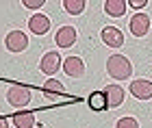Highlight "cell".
I'll return each mask as SVG.
<instances>
[{"label":"cell","mask_w":152,"mask_h":128,"mask_svg":"<svg viewBox=\"0 0 152 128\" xmlns=\"http://www.w3.org/2000/svg\"><path fill=\"white\" fill-rule=\"evenodd\" d=\"M104 93H107V100H109V109H115V106H120L122 102H124V89L120 85H109L107 89H104Z\"/></svg>","instance_id":"12"},{"label":"cell","mask_w":152,"mask_h":128,"mask_svg":"<svg viewBox=\"0 0 152 128\" xmlns=\"http://www.w3.org/2000/svg\"><path fill=\"white\" fill-rule=\"evenodd\" d=\"M102 41H104L109 48H122L124 46V33L115 26H104L102 28Z\"/></svg>","instance_id":"7"},{"label":"cell","mask_w":152,"mask_h":128,"mask_svg":"<svg viewBox=\"0 0 152 128\" xmlns=\"http://www.w3.org/2000/svg\"><path fill=\"white\" fill-rule=\"evenodd\" d=\"M28 28L35 33V35H46V33L50 31V20H48L44 13H35V15H31V20H28Z\"/></svg>","instance_id":"10"},{"label":"cell","mask_w":152,"mask_h":128,"mask_svg":"<svg viewBox=\"0 0 152 128\" xmlns=\"http://www.w3.org/2000/svg\"><path fill=\"white\" fill-rule=\"evenodd\" d=\"M4 46H7V50H11V52H22V50L28 48V37H26L22 31H11L4 39Z\"/></svg>","instance_id":"4"},{"label":"cell","mask_w":152,"mask_h":128,"mask_svg":"<svg viewBox=\"0 0 152 128\" xmlns=\"http://www.w3.org/2000/svg\"><path fill=\"white\" fill-rule=\"evenodd\" d=\"M13 124H15V128H33L35 126V115L33 113H18L13 117Z\"/></svg>","instance_id":"15"},{"label":"cell","mask_w":152,"mask_h":128,"mask_svg":"<svg viewBox=\"0 0 152 128\" xmlns=\"http://www.w3.org/2000/svg\"><path fill=\"white\" fill-rule=\"evenodd\" d=\"M130 93L137 100H150L152 98V83L148 78H137L130 83Z\"/></svg>","instance_id":"6"},{"label":"cell","mask_w":152,"mask_h":128,"mask_svg":"<svg viewBox=\"0 0 152 128\" xmlns=\"http://www.w3.org/2000/svg\"><path fill=\"white\" fill-rule=\"evenodd\" d=\"M63 72L70 78H80L83 74H85V63H83V59H78V57H67L63 61Z\"/></svg>","instance_id":"9"},{"label":"cell","mask_w":152,"mask_h":128,"mask_svg":"<svg viewBox=\"0 0 152 128\" xmlns=\"http://www.w3.org/2000/svg\"><path fill=\"white\" fill-rule=\"evenodd\" d=\"M76 41V28L74 26H61L54 35V44L59 48H70V46Z\"/></svg>","instance_id":"8"},{"label":"cell","mask_w":152,"mask_h":128,"mask_svg":"<svg viewBox=\"0 0 152 128\" xmlns=\"http://www.w3.org/2000/svg\"><path fill=\"white\" fill-rule=\"evenodd\" d=\"M85 0H63V9L70 13V15H80L85 11Z\"/></svg>","instance_id":"16"},{"label":"cell","mask_w":152,"mask_h":128,"mask_svg":"<svg viewBox=\"0 0 152 128\" xmlns=\"http://www.w3.org/2000/svg\"><path fill=\"white\" fill-rule=\"evenodd\" d=\"M41 72L48 74V76H54L61 67H63V61H61V57H59V52H46L44 57H41Z\"/></svg>","instance_id":"3"},{"label":"cell","mask_w":152,"mask_h":128,"mask_svg":"<svg viewBox=\"0 0 152 128\" xmlns=\"http://www.w3.org/2000/svg\"><path fill=\"white\" fill-rule=\"evenodd\" d=\"M0 128H9V124H7V119L0 115Z\"/></svg>","instance_id":"20"},{"label":"cell","mask_w":152,"mask_h":128,"mask_svg":"<svg viewBox=\"0 0 152 128\" xmlns=\"http://www.w3.org/2000/svg\"><path fill=\"white\" fill-rule=\"evenodd\" d=\"M7 100H9L11 106H18V109H22L31 102V91L28 87H22V85H13L9 87V91H7Z\"/></svg>","instance_id":"2"},{"label":"cell","mask_w":152,"mask_h":128,"mask_svg":"<svg viewBox=\"0 0 152 128\" xmlns=\"http://www.w3.org/2000/svg\"><path fill=\"white\" fill-rule=\"evenodd\" d=\"M22 4L26 7V9H41L46 2H44V0H24Z\"/></svg>","instance_id":"18"},{"label":"cell","mask_w":152,"mask_h":128,"mask_svg":"<svg viewBox=\"0 0 152 128\" xmlns=\"http://www.w3.org/2000/svg\"><path fill=\"white\" fill-rule=\"evenodd\" d=\"M126 0H107L104 2V11L109 13L111 17H122L124 11H126Z\"/></svg>","instance_id":"13"},{"label":"cell","mask_w":152,"mask_h":128,"mask_svg":"<svg viewBox=\"0 0 152 128\" xmlns=\"http://www.w3.org/2000/svg\"><path fill=\"white\" fill-rule=\"evenodd\" d=\"M44 93H46L48 98H50V96H63L65 87L61 85L57 78H50V80H46V83H44Z\"/></svg>","instance_id":"14"},{"label":"cell","mask_w":152,"mask_h":128,"mask_svg":"<svg viewBox=\"0 0 152 128\" xmlns=\"http://www.w3.org/2000/svg\"><path fill=\"white\" fill-rule=\"evenodd\" d=\"M107 72H109V76L115 78V80H126L130 74H133V65H130V61L124 55H113V57H109V61H107Z\"/></svg>","instance_id":"1"},{"label":"cell","mask_w":152,"mask_h":128,"mask_svg":"<svg viewBox=\"0 0 152 128\" xmlns=\"http://www.w3.org/2000/svg\"><path fill=\"white\" fill-rule=\"evenodd\" d=\"M126 4H128V7H133V9H137V13H139L143 7L148 4V0H126Z\"/></svg>","instance_id":"19"},{"label":"cell","mask_w":152,"mask_h":128,"mask_svg":"<svg viewBox=\"0 0 152 128\" xmlns=\"http://www.w3.org/2000/svg\"><path fill=\"white\" fill-rule=\"evenodd\" d=\"M128 28L130 33H133L135 37H143V35H148V31H150V17L146 15V13H135L133 17H130V24H128Z\"/></svg>","instance_id":"5"},{"label":"cell","mask_w":152,"mask_h":128,"mask_svg":"<svg viewBox=\"0 0 152 128\" xmlns=\"http://www.w3.org/2000/svg\"><path fill=\"white\" fill-rule=\"evenodd\" d=\"M115 128H139V122H137L135 117H120Z\"/></svg>","instance_id":"17"},{"label":"cell","mask_w":152,"mask_h":128,"mask_svg":"<svg viewBox=\"0 0 152 128\" xmlns=\"http://www.w3.org/2000/svg\"><path fill=\"white\" fill-rule=\"evenodd\" d=\"M89 109L96 111V113H102V111H107L109 109V100H107V93L104 91H94V93H89Z\"/></svg>","instance_id":"11"}]
</instances>
